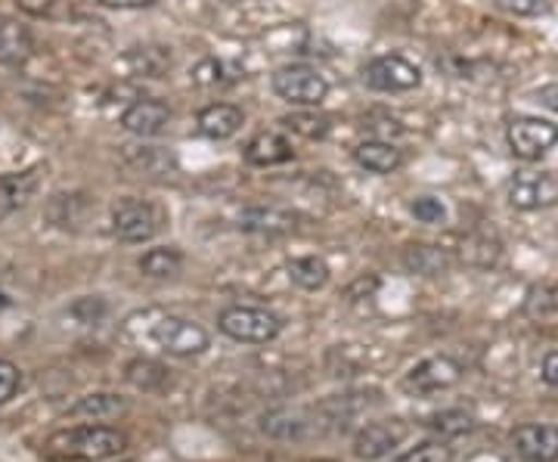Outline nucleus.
<instances>
[{"mask_svg":"<svg viewBox=\"0 0 558 462\" xmlns=\"http://www.w3.org/2000/svg\"><path fill=\"white\" fill-rule=\"evenodd\" d=\"M124 379L146 394H156V391H165L171 385V369L165 363L153 361V357H137L124 366Z\"/></svg>","mask_w":558,"mask_h":462,"instance_id":"nucleus-20","label":"nucleus"},{"mask_svg":"<svg viewBox=\"0 0 558 462\" xmlns=\"http://www.w3.org/2000/svg\"><path fill=\"white\" fill-rule=\"evenodd\" d=\"M539 376H543V382L558 388V351H549L546 357H543V366H539Z\"/></svg>","mask_w":558,"mask_h":462,"instance_id":"nucleus-38","label":"nucleus"},{"mask_svg":"<svg viewBox=\"0 0 558 462\" xmlns=\"http://www.w3.org/2000/svg\"><path fill=\"white\" fill-rule=\"evenodd\" d=\"M223 62L220 60H202L199 65H193V81L196 84H202V87H215V84H227V78H223Z\"/></svg>","mask_w":558,"mask_h":462,"instance_id":"nucleus-34","label":"nucleus"},{"mask_svg":"<svg viewBox=\"0 0 558 462\" xmlns=\"http://www.w3.org/2000/svg\"><path fill=\"white\" fill-rule=\"evenodd\" d=\"M282 124L292 131V134H299L304 141H323L326 134H329V119L323 115V112H314V109H301V112H289V115H282Z\"/></svg>","mask_w":558,"mask_h":462,"instance_id":"nucleus-24","label":"nucleus"},{"mask_svg":"<svg viewBox=\"0 0 558 462\" xmlns=\"http://www.w3.org/2000/svg\"><path fill=\"white\" fill-rule=\"evenodd\" d=\"M391 462H453V447H447V441H422L410 450H403L400 457Z\"/></svg>","mask_w":558,"mask_h":462,"instance_id":"nucleus-29","label":"nucleus"},{"mask_svg":"<svg viewBox=\"0 0 558 462\" xmlns=\"http://www.w3.org/2000/svg\"><path fill=\"white\" fill-rule=\"evenodd\" d=\"M128 413V401L119 394H109V391H97V394H87L78 403L69 406V420H81V423H112Z\"/></svg>","mask_w":558,"mask_h":462,"instance_id":"nucleus-16","label":"nucleus"},{"mask_svg":"<svg viewBox=\"0 0 558 462\" xmlns=\"http://www.w3.org/2000/svg\"><path fill=\"white\" fill-rule=\"evenodd\" d=\"M512 447L527 462H558V425L527 423L512 431Z\"/></svg>","mask_w":558,"mask_h":462,"instance_id":"nucleus-11","label":"nucleus"},{"mask_svg":"<svg viewBox=\"0 0 558 462\" xmlns=\"http://www.w3.org/2000/svg\"><path fill=\"white\" fill-rule=\"evenodd\" d=\"M25 16L35 20H69L72 16V0H16Z\"/></svg>","mask_w":558,"mask_h":462,"instance_id":"nucleus-30","label":"nucleus"},{"mask_svg":"<svg viewBox=\"0 0 558 462\" xmlns=\"http://www.w3.org/2000/svg\"><path fill=\"white\" fill-rule=\"evenodd\" d=\"M44 453L60 462H112L128 453V435L102 423L60 428L44 441Z\"/></svg>","mask_w":558,"mask_h":462,"instance_id":"nucleus-1","label":"nucleus"},{"mask_svg":"<svg viewBox=\"0 0 558 462\" xmlns=\"http://www.w3.org/2000/svg\"><path fill=\"white\" fill-rule=\"evenodd\" d=\"M354 161L369 174H395L403 165V153L391 141H363L354 149Z\"/></svg>","mask_w":558,"mask_h":462,"instance_id":"nucleus-17","label":"nucleus"},{"mask_svg":"<svg viewBox=\"0 0 558 462\" xmlns=\"http://www.w3.org/2000/svg\"><path fill=\"white\" fill-rule=\"evenodd\" d=\"M0 190H3V196L10 199V205H25V202L35 196V190H38V168L3 178V181H0Z\"/></svg>","mask_w":558,"mask_h":462,"instance_id":"nucleus-27","label":"nucleus"},{"mask_svg":"<svg viewBox=\"0 0 558 462\" xmlns=\"http://www.w3.org/2000/svg\"><path fill=\"white\" fill-rule=\"evenodd\" d=\"M462 262L475 264V267H490L499 262V242L484 236V233H472L462 242Z\"/></svg>","mask_w":558,"mask_h":462,"instance_id":"nucleus-26","label":"nucleus"},{"mask_svg":"<svg viewBox=\"0 0 558 462\" xmlns=\"http://www.w3.org/2000/svg\"><path fill=\"white\" fill-rule=\"evenodd\" d=\"M165 227V211L156 202L149 199H121L112 208V233L121 242H149L153 236H159Z\"/></svg>","mask_w":558,"mask_h":462,"instance_id":"nucleus-4","label":"nucleus"},{"mask_svg":"<svg viewBox=\"0 0 558 462\" xmlns=\"http://www.w3.org/2000/svg\"><path fill=\"white\" fill-rule=\"evenodd\" d=\"M128 60L134 62L137 75L161 78V72H168V65H171V53H165L161 47H140Z\"/></svg>","mask_w":558,"mask_h":462,"instance_id":"nucleus-28","label":"nucleus"},{"mask_svg":"<svg viewBox=\"0 0 558 462\" xmlns=\"http://www.w3.org/2000/svg\"><path fill=\"white\" fill-rule=\"evenodd\" d=\"M509 205L519 211H543L558 205V171H515L509 181Z\"/></svg>","mask_w":558,"mask_h":462,"instance_id":"nucleus-7","label":"nucleus"},{"mask_svg":"<svg viewBox=\"0 0 558 462\" xmlns=\"http://www.w3.org/2000/svg\"><path fill=\"white\" fill-rule=\"evenodd\" d=\"M363 131L369 134V141H391L403 134V124L391 115H366L363 119Z\"/></svg>","mask_w":558,"mask_h":462,"instance_id":"nucleus-31","label":"nucleus"},{"mask_svg":"<svg viewBox=\"0 0 558 462\" xmlns=\"http://www.w3.org/2000/svg\"><path fill=\"white\" fill-rule=\"evenodd\" d=\"M506 141H509V149L515 159L539 161L558 143V124L534 119V115H521V119L509 121Z\"/></svg>","mask_w":558,"mask_h":462,"instance_id":"nucleus-5","label":"nucleus"},{"mask_svg":"<svg viewBox=\"0 0 558 462\" xmlns=\"http://www.w3.org/2000/svg\"><path fill=\"white\" fill-rule=\"evenodd\" d=\"M329 264L317 258V255H307V258H292L289 262V280L295 282L304 292H319L326 282H329Z\"/></svg>","mask_w":558,"mask_h":462,"instance_id":"nucleus-21","label":"nucleus"},{"mask_svg":"<svg viewBox=\"0 0 558 462\" xmlns=\"http://www.w3.org/2000/svg\"><path fill=\"white\" fill-rule=\"evenodd\" d=\"M450 264H453L450 252L440 248V245H425V242H418V245H410V248L403 252V267H407L410 273H418V277H438V273H444Z\"/></svg>","mask_w":558,"mask_h":462,"instance_id":"nucleus-19","label":"nucleus"},{"mask_svg":"<svg viewBox=\"0 0 558 462\" xmlns=\"http://www.w3.org/2000/svg\"><path fill=\"white\" fill-rule=\"evenodd\" d=\"M494 3L512 16H539L549 10V0H494Z\"/></svg>","mask_w":558,"mask_h":462,"instance_id":"nucleus-35","label":"nucleus"},{"mask_svg":"<svg viewBox=\"0 0 558 462\" xmlns=\"http://www.w3.org/2000/svg\"><path fill=\"white\" fill-rule=\"evenodd\" d=\"M140 273L149 277V280H171L178 277L180 267H183V258H180L178 248H149L143 258H140Z\"/></svg>","mask_w":558,"mask_h":462,"instance_id":"nucleus-23","label":"nucleus"},{"mask_svg":"<svg viewBox=\"0 0 558 462\" xmlns=\"http://www.w3.org/2000/svg\"><path fill=\"white\" fill-rule=\"evenodd\" d=\"M524 317L546 323L558 320V282H539L524 295Z\"/></svg>","mask_w":558,"mask_h":462,"instance_id":"nucleus-22","label":"nucleus"},{"mask_svg":"<svg viewBox=\"0 0 558 462\" xmlns=\"http://www.w3.org/2000/svg\"><path fill=\"white\" fill-rule=\"evenodd\" d=\"M462 379V363L438 354V357H428V361L416 363L407 376H403V388L410 394H435V391H447Z\"/></svg>","mask_w":558,"mask_h":462,"instance_id":"nucleus-9","label":"nucleus"},{"mask_svg":"<svg viewBox=\"0 0 558 462\" xmlns=\"http://www.w3.org/2000/svg\"><path fill=\"white\" fill-rule=\"evenodd\" d=\"M410 211H413V218L418 223H444L447 221V208H444V202L435 199V196H418L410 205Z\"/></svg>","mask_w":558,"mask_h":462,"instance_id":"nucleus-32","label":"nucleus"},{"mask_svg":"<svg viewBox=\"0 0 558 462\" xmlns=\"http://www.w3.org/2000/svg\"><path fill=\"white\" fill-rule=\"evenodd\" d=\"M425 425L444 441V438H462V435H469L475 428V420L465 410H440Z\"/></svg>","mask_w":558,"mask_h":462,"instance_id":"nucleus-25","label":"nucleus"},{"mask_svg":"<svg viewBox=\"0 0 558 462\" xmlns=\"http://www.w3.org/2000/svg\"><path fill=\"white\" fill-rule=\"evenodd\" d=\"M102 7H112V10H143V7H153L159 0H100Z\"/></svg>","mask_w":558,"mask_h":462,"instance_id":"nucleus-39","label":"nucleus"},{"mask_svg":"<svg viewBox=\"0 0 558 462\" xmlns=\"http://www.w3.org/2000/svg\"><path fill=\"white\" fill-rule=\"evenodd\" d=\"M363 84L369 90H379V94L416 90L418 84H422V69L413 65L407 57H400V53H388V57H376L373 62H366Z\"/></svg>","mask_w":558,"mask_h":462,"instance_id":"nucleus-8","label":"nucleus"},{"mask_svg":"<svg viewBox=\"0 0 558 462\" xmlns=\"http://www.w3.org/2000/svg\"><path fill=\"white\" fill-rule=\"evenodd\" d=\"M376 289H379V277L376 273H363L360 280H354L344 289V295H348V302H360V299H369Z\"/></svg>","mask_w":558,"mask_h":462,"instance_id":"nucleus-37","label":"nucleus"},{"mask_svg":"<svg viewBox=\"0 0 558 462\" xmlns=\"http://www.w3.org/2000/svg\"><path fill=\"white\" fill-rule=\"evenodd\" d=\"M171 121V109L168 102L153 100V97H143V100L131 102L124 112H121V127L134 137H156L165 131V124Z\"/></svg>","mask_w":558,"mask_h":462,"instance_id":"nucleus-12","label":"nucleus"},{"mask_svg":"<svg viewBox=\"0 0 558 462\" xmlns=\"http://www.w3.org/2000/svg\"><path fill=\"white\" fill-rule=\"evenodd\" d=\"M106 302L102 299H81V302H75V307H72V314L78 317L81 323H100L102 317H106Z\"/></svg>","mask_w":558,"mask_h":462,"instance_id":"nucleus-36","label":"nucleus"},{"mask_svg":"<svg viewBox=\"0 0 558 462\" xmlns=\"http://www.w3.org/2000/svg\"><path fill=\"white\" fill-rule=\"evenodd\" d=\"M128 332L153 342L159 351L171 354V357H196L202 351H208V332L202 329L199 323L178 317V314H156L149 317H131L128 320Z\"/></svg>","mask_w":558,"mask_h":462,"instance_id":"nucleus-2","label":"nucleus"},{"mask_svg":"<svg viewBox=\"0 0 558 462\" xmlns=\"http://www.w3.org/2000/svg\"><path fill=\"white\" fill-rule=\"evenodd\" d=\"M289 159H292V143L277 131H264L245 146V161L255 165V168H274V165H282Z\"/></svg>","mask_w":558,"mask_h":462,"instance_id":"nucleus-18","label":"nucleus"},{"mask_svg":"<svg viewBox=\"0 0 558 462\" xmlns=\"http://www.w3.org/2000/svg\"><path fill=\"white\" fill-rule=\"evenodd\" d=\"M35 57V35L16 20L0 22V65L20 69Z\"/></svg>","mask_w":558,"mask_h":462,"instance_id":"nucleus-15","label":"nucleus"},{"mask_svg":"<svg viewBox=\"0 0 558 462\" xmlns=\"http://www.w3.org/2000/svg\"><path fill=\"white\" fill-rule=\"evenodd\" d=\"M196 124H199V131L208 141H230V137L240 134L245 115H242L240 106H233V102H211V106L202 109Z\"/></svg>","mask_w":558,"mask_h":462,"instance_id":"nucleus-14","label":"nucleus"},{"mask_svg":"<svg viewBox=\"0 0 558 462\" xmlns=\"http://www.w3.org/2000/svg\"><path fill=\"white\" fill-rule=\"evenodd\" d=\"M218 329L242 344H267L282 332V317H277L267 307H248V304H233L218 317Z\"/></svg>","mask_w":558,"mask_h":462,"instance_id":"nucleus-3","label":"nucleus"},{"mask_svg":"<svg viewBox=\"0 0 558 462\" xmlns=\"http://www.w3.org/2000/svg\"><path fill=\"white\" fill-rule=\"evenodd\" d=\"M274 90L279 100L304 106V109H317L329 94V81L311 65H282L274 75Z\"/></svg>","mask_w":558,"mask_h":462,"instance_id":"nucleus-6","label":"nucleus"},{"mask_svg":"<svg viewBox=\"0 0 558 462\" xmlns=\"http://www.w3.org/2000/svg\"><path fill=\"white\" fill-rule=\"evenodd\" d=\"M407 438V425L391 420V423H369L354 435V457L363 462H376L391 457Z\"/></svg>","mask_w":558,"mask_h":462,"instance_id":"nucleus-10","label":"nucleus"},{"mask_svg":"<svg viewBox=\"0 0 558 462\" xmlns=\"http://www.w3.org/2000/svg\"><path fill=\"white\" fill-rule=\"evenodd\" d=\"M299 218L277 205H248L240 211L236 227L245 233H260V236H286L299 227Z\"/></svg>","mask_w":558,"mask_h":462,"instance_id":"nucleus-13","label":"nucleus"},{"mask_svg":"<svg viewBox=\"0 0 558 462\" xmlns=\"http://www.w3.org/2000/svg\"><path fill=\"white\" fill-rule=\"evenodd\" d=\"M22 388V373L16 363L0 357V403H10Z\"/></svg>","mask_w":558,"mask_h":462,"instance_id":"nucleus-33","label":"nucleus"}]
</instances>
